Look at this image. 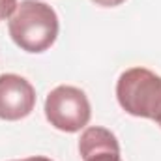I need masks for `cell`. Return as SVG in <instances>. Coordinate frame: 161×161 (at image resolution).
<instances>
[{
    "mask_svg": "<svg viewBox=\"0 0 161 161\" xmlns=\"http://www.w3.org/2000/svg\"><path fill=\"white\" fill-rule=\"evenodd\" d=\"M17 8V0H0V19H9Z\"/></svg>",
    "mask_w": 161,
    "mask_h": 161,
    "instance_id": "8992f818",
    "label": "cell"
},
{
    "mask_svg": "<svg viewBox=\"0 0 161 161\" xmlns=\"http://www.w3.org/2000/svg\"><path fill=\"white\" fill-rule=\"evenodd\" d=\"M79 154L82 161H122L120 144L105 127L92 125L82 131L79 139Z\"/></svg>",
    "mask_w": 161,
    "mask_h": 161,
    "instance_id": "5b68a950",
    "label": "cell"
},
{
    "mask_svg": "<svg viewBox=\"0 0 161 161\" xmlns=\"http://www.w3.org/2000/svg\"><path fill=\"white\" fill-rule=\"evenodd\" d=\"M58 15L41 0H23L8 19L13 43L26 53H43L58 38Z\"/></svg>",
    "mask_w": 161,
    "mask_h": 161,
    "instance_id": "6da1fadb",
    "label": "cell"
},
{
    "mask_svg": "<svg viewBox=\"0 0 161 161\" xmlns=\"http://www.w3.org/2000/svg\"><path fill=\"white\" fill-rule=\"evenodd\" d=\"M92 2L97 6H103V8H116V6L124 4L125 0H92Z\"/></svg>",
    "mask_w": 161,
    "mask_h": 161,
    "instance_id": "52a82bcc",
    "label": "cell"
},
{
    "mask_svg": "<svg viewBox=\"0 0 161 161\" xmlns=\"http://www.w3.org/2000/svg\"><path fill=\"white\" fill-rule=\"evenodd\" d=\"M36 107V90L21 75L4 73L0 75V118L21 120L26 118Z\"/></svg>",
    "mask_w": 161,
    "mask_h": 161,
    "instance_id": "277c9868",
    "label": "cell"
},
{
    "mask_svg": "<svg viewBox=\"0 0 161 161\" xmlns=\"http://www.w3.org/2000/svg\"><path fill=\"white\" fill-rule=\"evenodd\" d=\"M159 125H161V124H159Z\"/></svg>",
    "mask_w": 161,
    "mask_h": 161,
    "instance_id": "9c48e42d",
    "label": "cell"
},
{
    "mask_svg": "<svg viewBox=\"0 0 161 161\" xmlns=\"http://www.w3.org/2000/svg\"><path fill=\"white\" fill-rule=\"evenodd\" d=\"M116 99L131 116L161 124V77L146 68H129L118 77Z\"/></svg>",
    "mask_w": 161,
    "mask_h": 161,
    "instance_id": "7a4b0ae2",
    "label": "cell"
},
{
    "mask_svg": "<svg viewBox=\"0 0 161 161\" xmlns=\"http://www.w3.org/2000/svg\"><path fill=\"white\" fill-rule=\"evenodd\" d=\"M13 161H53V159L43 158V156H32V158H26V159H13Z\"/></svg>",
    "mask_w": 161,
    "mask_h": 161,
    "instance_id": "ba28073f",
    "label": "cell"
},
{
    "mask_svg": "<svg viewBox=\"0 0 161 161\" xmlns=\"http://www.w3.org/2000/svg\"><path fill=\"white\" fill-rule=\"evenodd\" d=\"M45 116L53 127L64 133L80 131L92 116L86 94L69 84H60L49 92L45 99Z\"/></svg>",
    "mask_w": 161,
    "mask_h": 161,
    "instance_id": "3957f363",
    "label": "cell"
}]
</instances>
